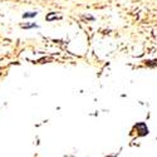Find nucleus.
Wrapping results in <instances>:
<instances>
[{
    "mask_svg": "<svg viewBox=\"0 0 157 157\" xmlns=\"http://www.w3.org/2000/svg\"><path fill=\"white\" fill-rule=\"evenodd\" d=\"M23 28H24V29H30V28H38V25H36V24H24V25H23Z\"/></svg>",
    "mask_w": 157,
    "mask_h": 157,
    "instance_id": "nucleus-2",
    "label": "nucleus"
},
{
    "mask_svg": "<svg viewBox=\"0 0 157 157\" xmlns=\"http://www.w3.org/2000/svg\"><path fill=\"white\" fill-rule=\"evenodd\" d=\"M36 14H38L36 11H34V13H24V14H23V18H24V19H28V18H34V17H36Z\"/></svg>",
    "mask_w": 157,
    "mask_h": 157,
    "instance_id": "nucleus-1",
    "label": "nucleus"
}]
</instances>
